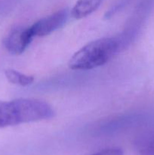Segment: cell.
I'll use <instances>...</instances> for the list:
<instances>
[{
    "instance_id": "8992f818",
    "label": "cell",
    "mask_w": 154,
    "mask_h": 155,
    "mask_svg": "<svg viewBox=\"0 0 154 155\" xmlns=\"http://www.w3.org/2000/svg\"><path fill=\"white\" fill-rule=\"evenodd\" d=\"M5 75L8 82L13 84L19 85V86H28V85L32 84L34 81L33 76L27 75L13 69L6 70L5 71Z\"/></svg>"
},
{
    "instance_id": "277c9868",
    "label": "cell",
    "mask_w": 154,
    "mask_h": 155,
    "mask_svg": "<svg viewBox=\"0 0 154 155\" xmlns=\"http://www.w3.org/2000/svg\"><path fill=\"white\" fill-rule=\"evenodd\" d=\"M34 36L30 27H18L10 32L5 39L4 45L8 51L13 54H21L30 45Z\"/></svg>"
},
{
    "instance_id": "ba28073f",
    "label": "cell",
    "mask_w": 154,
    "mask_h": 155,
    "mask_svg": "<svg viewBox=\"0 0 154 155\" xmlns=\"http://www.w3.org/2000/svg\"><path fill=\"white\" fill-rule=\"evenodd\" d=\"M124 152L119 148H106L101 151L95 153L90 155H123Z\"/></svg>"
},
{
    "instance_id": "52a82bcc",
    "label": "cell",
    "mask_w": 154,
    "mask_h": 155,
    "mask_svg": "<svg viewBox=\"0 0 154 155\" xmlns=\"http://www.w3.org/2000/svg\"><path fill=\"white\" fill-rule=\"evenodd\" d=\"M140 154V155H154V133L142 142Z\"/></svg>"
},
{
    "instance_id": "3957f363",
    "label": "cell",
    "mask_w": 154,
    "mask_h": 155,
    "mask_svg": "<svg viewBox=\"0 0 154 155\" xmlns=\"http://www.w3.org/2000/svg\"><path fill=\"white\" fill-rule=\"evenodd\" d=\"M67 19L68 10L62 9L48 16L41 18L30 27L34 37L48 36L63 27Z\"/></svg>"
},
{
    "instance_id": "6da1fadb",
    "label": "cell",
    "mask_w": 154,
    "mask_h": 155,
    "mask_svg": "<svg viewBox=\"0 0 154 155\" xmlns=\"http://www.w3.org/2000/svg\"><path fill=\"white\" fill-rule=\"evenodd\" d=\"M54 111L48 103L34 98L0 101V129L48 120Z\"/></svg>"
},
{
    "instance_id": "5b68a950",
    "label": "cell",
    "mask_w": 154,
    "mask_h": 155,
    "mask_svg": "<svg viewBox=\"0 0 154 155\" xmlns=\"http://www.w3.org/2000/svg\"><path fill=\"white\" fill-rule=\"evenodd\" d=\"M103 0H78L71 10V15L75 19H82L93 13L101 5Z\"/></svg>"
},
{
    "instance_id": "7a4b0ae2",
    "label": "cell",
    "mask_w": 154,
    "mask_h": 155,
    "mask_svg": "<svg viewBox=\"0 0 154 155\" xmlns=\"http://www.w3.org/2000/svg\"><path fill=\"white\" fill-rule=\"evenodd\" d=\"M119 41L113 37L96 39L84 45L71 57L69 67L73 71H88L105 64L119 51Z\"/></svg>"
}]
</instances>
